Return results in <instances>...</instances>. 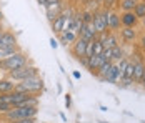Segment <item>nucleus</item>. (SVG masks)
<instances>
[{
    "mask_svg": "<svg viewBox=\"0 0 145 123\" xmlns=\"http://www.w3.org/2000/svg\"><path fill=\"white\" fill-rule=\"evenodd\" d=\"M29 63H30L29 57L24 53V52L18 50V52H15V53L8 55V57H5V58L0 60V70L5 72V73H10V72L22 68V67H25Z\"/></svg>",
    "mask_w": 145,
    "mask_h": 123,
    "instance_id": "nucleus-1",
    "label": "nucleus"
},
{
    "mask_svg": "<svg viewBox=\"0 0 145 123\" xmlns=\"http://www.w3.org/2000/svg\"><path fill=\"white\" fill-rule=\"evenodd\" d=\"M132 83H133V80H130V78H123V77H122L117 85H120V87H130Z\"/></svg>",
    "mask_w": 145,
    "mask_h": 123,
    "instance_id": "nucleus-28",
    "label": "nucleus"
},
{
    "mask_svg": "<svg viewBox=\"0 0 145 123\" xmlns=\"http://www.w3.org/2000/svg\"><path fill=\"white\" fill-rule=\"evenodd\" d=\"M123 78H130V80H133V65H132V62L127 65V68H125V72H123Z\"/></svg>",
    "mask_w": 145,
    "mask_h": 123,
    "instance_id": "nucleus-25",
    "label": "nucleus"
},
{
    "mask_svg": "<svg viewBox=\"0 0 145 123\" xmlns=\"http://www.w3.org/2000/svg\"><path fill=\"white\" fill-rule=\"evenodd\" d=\"M140 85H142V87L145 88V73H144V78H142V82H140Z\"/></svg>",
    "mask_w": 145,
    "mask_h": 123,
    "instance_id": "nucleus-36",
    "label": "nucleus"
},
{
    "mask_svg": "<svg viewBox=\"0 0 145 123\" xmlns=\"http://www.w3.org/2000/svg\"><path fill=\"white\" fill-rule=\"evenodd\" d=\"M0 50L3 52L5 57L18 52V43H17V37L12 32H2L0 37Z\"/></svg>",
    "mask_w": 145,
    "mask_h": 123,
    "instance_id": "nucleus-4",
    "label": "nucleus"
},
{
    "mask_svg": "<svg viewBox=\"0 0 145 123\" xmlns=\"http://www.w3.org/2000/svg\"><path fill=\"white\" fill-rule=\"evenodd\" d=\"M50 23H52V32L58 35V33H62V30H63V25H65V17L60 14L57 18H55L54 22H50Z\"/></svg>",
    "mask_w": 145,
    "mask_h": 123,
    "instance_id": "nucleus-19",
    "label": "nucleus"
},
{
    "mask_svg": "<svg viewBox=\"0 0 145 123\" xmlns=\"http://www.w3.org/2000/svg\"><path fill=\"white\" fill-rule=\"evenodd\" d=\"M132 65H133V82L135 83H140L142 78H144V73H145V63L138 58H132L130 60Z\"/></svg>",
    "mask_w": 145,
    "mask_h": 123,
    "instance_id": "nucleus-10",
    "label": "nucleus"
},
{
    "mask_svg": "<svg viewBox=\"0 0 145 123\" xmlns=\"http://www.w3.org/2000/svg\"><path fill=\"white\" fill-rule=\"evenodd\" d=\"M39 113V107H14L10 111H7L3 116L10 123L27 120V118H35Z\"/></svg>",
    "mask_w": 145,
    "mask_h": 123,
    "instance_id": "nucleus-2",
    "label": "nucleus"
},
{
    "mask_svg": "<svg viewBox=\"0 0 145 123\" xmlns=\"http://www.w3.org/2000/svg\"><path fill=\"white\" fill-rule=\"evenodd\" d=\"M73 78H77V80H80V72H77V70H75V72H73Z\"/></svg>",
    "mask_w": 145,
    "mask_h": 123,
    "instance_id": "nucleus-34",
    "label": "nucleus"
},
{
    "mask_svg": "<svg viewBox=\"0 0 145 123\" xmlns=\"http://www.w3.org/2000/svg\"><path fill=\"white\" fill-rule=\"evenodd\" d=\"M50 47H52V48H57V47H58V40H55V38H50Z\"/></svg>",
    "mask_w": 145,
    "mask_h": 123,
    "instance_id": "nucleus-32",
    "label": "nucleus"
},
{
    "mask_svg": "<svg viewBox=\"0 0 145 123\" xmlns=\"http://www.w3.org/2000/svg\"><path fill=\"white\" fill-rule=\"evenodd\" d=\"M120 38L125 42V43H132L138 38V30L137 28H130V27H122L120 30Z\"/></svg>",
    "mask_w": 145,
    "mask_h": 123,
    "instance_id": "nucleus-12",
    "label": "nucleus"
},
{
    "mask_svg": "<svg viewBox=\"0 0 145 123\" xmlns=\"http://www.w3.org/2000/svg\"><path fill=\"white\" fill-rule=\"evenodd\" d=\"M92 25H93V28H95L97 33H103V32H107V25H105V18H103V12H102V8L93 14Z\"/></svg>",
    "mask_w": 145,
    "mask_h": 123,
    "instance_id": "nucleus-11",
    "label": "nucleus"
},
{
    "mask_svg": "<svg viewBox=\"0 0 145 123\" xmlns=\"http://www.w3.org/2000/svg\"><path fill=\"white\" fill-rule=\"evenodd\" d=\"M15 85L17 83L10 78H0V95L2 93H10L15 90Z\"/></svg>",
    "mask_w": 145,
    "mask_h": 123,
    "instance_id": "nucleus-17",
    "label": "nucleus"
},
{
    "mask_svg": "<svg viewBox=\"0 0 145 123\" xmlns=\"http://www.w3.org/2000/svg\"><path fill=\"white\" fill-rule=\"evenodd\" d=\"M0 12H2V10H0Z\"/></svg>",
    "mask_w": 145,
    "mask_h": 123,
    "instance_id": "nucleus-43",
    "label": "nucleus"
},
{
    "mask_svg": "<svg viewBox=\"0 0 145 123\" xmlns=\"http://www.w3.org/2000/svg\"><path fill=\"white\" fill-rule=\"evenodd\" d=\"M97 38L102 42L103 50H107V48H114V47L118 45V37H117L115 32H103V33H99Z\"/></svg>",
    "mask_w": 145,
    "mask_h": 123,
    "instance_id": "nucleus-7",
    "label": "nucleus"
},
{
    "mask_svg": "<svg viewBox=\"0 0 145 123\" xmlns=\"http://www.w3.org/2000/svg\"><path fill=\"white\" fill-rule=\"evenodd\" d=\"M97 35H99V33L95 32V28H93V25H92V22H90V23H85V25L82 27V30H80V33H78L80 38H84V40H87V42L95 40Z\"/></svg>",
    "mask_w": 145,
    "mask_h": 123,
    "instance_id": "nucleus-14",
    "label": "nucleus"
},
{
    "mask_svg": "<svg viewBox=\"0 0 145 123\" xmlns=\"http://www.w3.org/2000/svg\"><path fill=\"white\" fill-rule=\"evenodd\" d=\"M138 43H140L142 50H145V33H142V35H140V40H138Z\"/></svg>",
    "mask_w": 145,
    "mask_h": 123,
    "instance_id": "nucleus-29",
    "label": "nucleus"
},
{
    "mask_svg": "<svg viewBox=\"0 0 145 123\" xmlns=\"http://www.w3.org/2000/svg\"><path fill=\"white\" fill-rule=\"evenodd\" d=\"M85 57H87V58L93 57V40L87 42V50H85Z\"/></svg>",
    "mask_w": 145,
    "mask_h": 123,
    "instance_id": "nucleus-27",
    "label": "nucleus"
},
{
    "mask_svg": "<svg viewBox=\"0 0 145 123\" xmlns=\"http://www.w3.org/2000/svg\"><path fill=\"white\" fill-rule=\"evenodd\" d=\"M112 50V62H120L122 58H125V52H123V48L120 47V45H117L114 48H110Z\"/></svg>",
    "mask_w": 145,
    "mask_h": 123,
    "instance_id": "nucleus-20",
    "label": "nucleus"
},
{
    "mask_svg": "<svg viewBox=\"0 0 145 123\" xmlns=\"http://www.w3.org/2000/svg\"><path fill=\"white\" fill-rule=\"evenodd\" d=\"M2 18H3V15H2V12H0V20H2Z\"/></svg>",
    "mask_w": 145,
    "mask_h": 123,
    "instance_id": "nucleus-39",
    "label": "nucleus"
},
{
    "mask_svg": "<svg viewBox=\"0 0 145 123\" xmlns=\"http://www.w3.org/2000/svg\"><path fill=\"white\" fill-rule=\"evenodd\" d=\"M0 37H2V28H0Z\"/></svg>",
    "mask_w": 145,
    "mask_h": 123,
    "instance_id": "nucleus-41",
    "label": "nucleus"
},
{
    "mask_svg": "<svg viewBox=\"0 0 145 123\" xmlns=\"http://www.w3.org/2000/svg\"><path fill=\"white\" fill-rule=\"evenodd\" d=\"M138 2H140V0H118L117 8L122 10V12H133L135 5H137Z\"/></svg>",
    "mask_w": 145,
    "mask_h": 123,
    "instance_id": "nucleus-16",
    "label": "nucleus"
},
{
    "mask_svg": "<svg viewBox=\"0 0 145 123\" xmlns=\"http://www.w3.org/2000/svg\"><path fill=\"white\" fill-rule=\"evenodd\" d=\"M37 75H39V68L29 63V65H25L22 68L10 72L8 73V78L14 80L15 83H20V82H24V80H27V78H30V77H37Z\"/></svg>",
    "mask_w": 145,
    "mask_h": 123,
    "instance_id": "nucleus-5",
    "label": "nucleus"
},
{
    "mask_svg": "<svg viewBox=\"0 0 145 123\" xmlns=\"http://www.w3.org/2000/svg\"><path fill=\"white\" fill-rule=\"evenodd\" d=\"M85 50H87V40H84L80 37L70 45V52H72V55L77 60H80L82 57H85Z\"/></svg>",
    "mask_w": 145,
    "mask_h": 123,
    "instance_id": "nucleus-8",
    "label": "nucleus"
},
{
    "mask_svg": "<svg viewBox=\"0 0 145 123\" xmlns=\"http://www.w3.org/2000/svg\"><path fill=\"white\" fill-rule=\"evenodd\" d=\"M65 107H67V108L70 107V95H69V93L65 95Z\"/></svg>",
    "mask_w": 145,
    "mask_h": 123,
    "instance_id": "nucleus-33",
    "label": "nucleus"
},
{
    "mask_svg": "<svg viewBox=\"0 0 145 123\" xmlns=\"http://www.w3.org/2000/svg\"><path fill=\"white\" fill-rule=\"evenodd\" d=\"M80 63L87 68V67H88V58H87V57H82V58H80Z\"/></svg>",
    "mask_w": 145,
    "mask_h": 123,
    "instance_id": "nucleus-31",
    "label": "nucleus"
},
{
    "mask_svg": "<svg viewBox=\"0 0 145 123\" xmlns=\"http://www.w3.org/2000/svg\"><path fill=\"white\" fill-rule=\"evenodd\" d=\"M80 14H82V20H84V23H90V22H92V18H93V12H90V10H82Z\"/></svg>",
    "mask_w": 145,
    "mask_h": 123,
    "instance_id": "nucleus-24",
    "label": "nucleus"
},
{
    "mask_svg": "<svg viewBox=\"0 0 145 123\" xmlns=\"http://www.w3.org/2000/svg\"><path fill=\"white\" fill-rule=\"evenodd\" d=\"M120 23H122V27L137 28L138 18L133 15V12H122V14H120Z\"/></svg>",
    "mask_w": 145,
    "mask_h": 123,
    "instance_id": "nucleus-13",
    "label": "nucleus"
},
{
    "mask_svg": "<svg viewBox=\"0 0 145 123\" xmlns=\"http://www.w3.org/2000/svg\"><path fill=\"white\" fill-rule=\"evenodd\" d=\"M102 2H103V0H97V3H102Z\"/></svg>",
    "mask_w": 145,
    "mask_h": 123,
    "instance_id": "nucleus-40",
    "label": "nucleus"
},
{
    "mask_svg": "<svg viewBox=\"0 0 145 123\" xmlns=\"http://www.w3.org/2000/svg\"><path fill=\"white\" fill-rule=\"evenodd\" d=\"M103 12V18H105V25H107V30H112V32H118L122 28V23H120V14L117 10H105L102 8Z\"/></svg>",
    "mask_w": 145,
    "mask_h": 123,
    "instance_id": "nucleus-6",
    "label": "nucleus"
},
{
    "mask_svg": "<svg viewBox=\"0 0 145 123\" xmlns=\"http://www.w3.org/2000/svg\"><path fill=\"white\" fill-rule=\"evenodd\" d=\"M47 2H48V0H37V3H40V5H47Z\"/></svg>",
    "mask_w": 145,
    "mask_h": 123,
    "instance_id": "nucleus-35",
    "label": "nucleus"
},
{
    "mask_svg": "<svg viewBox=\"0 0 145 123\" xmlns=\"http://www.w3.org/2000/svg\"><path fill=\"white\" fill-rule=\"evenodd\" d=\"M14 123H37L35 118H27V120H20V122H14Z\"/></svg>",
    "mask_w": 145,
    "mask_h": 123,
    "instance_id": "nucleus-30",
    "label": "nucleus"
},
{
    "mask_svg": "<svg viewBox=\"0 0 145 123\" xmlns=\"http://www.w3.org/2000/svg\"><path fill=\"white\" fill-rule=\"evenodd\" d=\"M15 90L17 92H25L29 95H37V93H40L44 90V80L39 75L37 77H30V78L24 80V82L17 83L15 85Z\"/></svg>",
    "mask_w": 145,
    "mask_h": 123,
    "instance_id": "nucleus-3",
    "label": "nucleus"
},
{
    "mask_svg": "<svg viewBox=\"0 0 145 123\" xmlns=\"http://www.w3.org/2000/svg\"><path fill=\"white\" fill-rule=\"evenodd\" d=\"M102 65V58H100V55H93V57H90L88 58V67H87V70H90V73H95L97 70L100 68Z\"/></svg>",
    "mask_w": 145,
    "mask_h": 123,
    "instance_id": "nucleus-18",
    "label": "nucleus"
},
{
    "mask_svg": "<svg viewBox=\"0 0 145 123\" xmlns=\"http://www.w3.org/2000/svg\"><path fill=\"white\" fill-rule=\"evenodd\" d=\"M14 108L10 103H5V102H0V115H5L7 111H10V110Z\"/></svg>",
    "mask_w": 145,
    "mask_h": 123,
    "instance_id": "nucleus-26",
    "label": "nucleus"
},
{
    "mask_svg": "<svg viewBox=\"0 0 145 123\" xmlns=\"http://www.w3.org/2000/svg\"><path fill=\"white\" fill-rule=\"evenodd\" d=\"M138 22H140V23H142V25H144V27H145V17H144V18H140Z\"/></svg>",
    "mask_w": 145,
    "mask_h": 123,
    "instance_id": "nucleus-37",
    "label": "nucleus"
},
{
    "mask_svg": "<svg viewBox=\"0 0 145 123\" xmlns=\"http://www.w3.org/2000/svg\"><path fill=\"white\" fill-rule=\"evenodd\" d=\"M77 38H78V35H77L75 32H72V30H69V32H62V33H58V40L62 42V43H63L65 47H67V45L70 47V45L73 43V42L77 40Z\"/></svg>",
    "mask_w": 145,
    "mask_h": 123,
    "instance_id": "nucleus-15",
    "label": "nucleus"
},
{
    "mask_svg": "<svg viewBox=\"0 0 145 123\" xmlns=\"http://www.w3.org/2000/svg\"><path fill=\"white\" fill-rule=\"evenodd\" d=\"M133 15H135L138 20H140V18H144V17H145V2L140 0V2L135 5V8H133Z\"/></svg>",
    "mask_w": 145,
    "mask_h": 123,
    "instance_id": "nucleus-21",
    "label": "nucleus"
},
{
    "mask_svg": "<svg viewBox=\"0 0 145 123\" xmlns=\"http://www.w3.org/2000/svg\"><path fill=\"white\" fill-rule=\"evenodd\" d=\"M117 3H118V0H103L102 2L105 10H117Z\"/></svg>",
    "mask_w": 145,
    "mask_h": 123,
    "instance_id": "nucleus-22",
    "label": "nucleus"
},
{
    "mask_svg": "<svg viewBox=\"0 0 145 123\" xmlns=\"http://www.w3.org/2000/svg\"><path fill=\"white\" fill-rule=\"evenodd\" d=\"M2 58H5V55H3V52H2V50H0V60H2Z\"/></svg>",
    "mask_w": 145,
    "mask_h": 123,
    "instance_id": "nucleus-38",
    "label": "nucleus"
},
{
    "mask_svg": "<svg viewBox=\"0 0 145 123\" xmlns=\"http://www.w3.org/2000/svg\"><path fill=\"white\" fill-rule=\"evenodd\" d=\"M45 12H47V18H48L50 22H54L58 15L63 12V0H60L57 3H48V5H45Z\"/></svg>",
    "mask_w": 145,
    "mask_h": 123,
    "instance_id": "nucleus-9",
    "label": "nucleus"
},
{
    "mask_svg": "<svg viewBox=\"0 0 145 123\" xmlns=\"http://www.w3.org/2000/svg\"><path fill=\"white\" fill-rule=\"evenodd\" d=\"M142 2H145V0H142Z\"/></svg>",
    "mask_w": 145,
    "mask_h": 123,
    "instance_id": "nucleus-42",
    "label": "nucleus"
},
{
    "mask_svg": "<svg viewBox=\"0 0 145 123\" xmlns=\"http://www.w3.org/2000/svg\"><path fill=\"white\" fill-rule=\"evenodd\" d=\"M102 52H103V45L99 38H95L93 40V55H102Z\"/></svg>",
    "mask_w": 145,
    "mask_h": 123,
    "instance_id": "nucleus-23",
    "label": "nucleus"
}]
</instances>
